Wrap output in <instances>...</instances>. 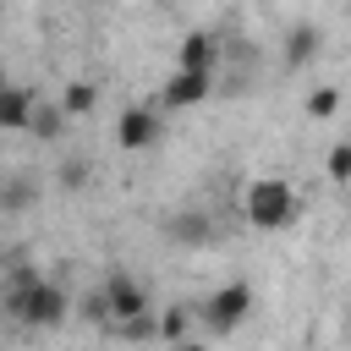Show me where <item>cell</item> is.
Returning <instances> with one entry per match:
<instances>
[{
	"mask_svg": "<svg viewBox=\"0 0 351 351\" xmlns=\"http://www.w3.org/2000/svg\"><path fill=\"white\" fill-rule=\"evenodd\" d=\"M0 313H5L11 324H27V329H60V324L71 318V296H66L55 280H44L38 269L11 263V274H5V285H0Z\"/></svg>",
	"mask_w": 351,
	"mask_h": 351,
	"instance_id": "1",
	"label": "cell"
},
{
	"mask_svg": "<svg viewBox=\"0 0 351 351\" xmlns=\"http://www.w3.org/2000/svg\"><path fill=\"white\" fill-rule=\"evenodd\" d=\"M241 208H247V225L252 230H285L291 219H296V186L291 181H280V176H258L252 186H247V197H241Z\"/></svg>",
	"mask_w": 351,
	"mask_h": 351,
	"instance_id": "2",
	"label": "cell"
},
{
	"mask_svg": "<svg viewBox=\"0 0 351 351\" xmlns=\"http://www.w3.org/2000/svg\"><path fill=\"white\" fill-rule=\"evenodd\" d=\"M247 313H252V285H247V280H230V285H219V291H214L192 318H203L214 335H230Z\"/></svg>",
	"mask_w": 351,
	"mask_h": 351,
	"instance_id": "3",
	"label": "cell"
},
{
	"mask_svg": "<svg viewBox=\"0 0 351 351\" xmlns=\"http://www.w3.org/2000/svg\"><path fill=\"white\" fill-rule=\"evenodd\" d=\"M159 132H165V121H159V110H148V104H126V110H121V121H115V143H121L126 154L154 148V143H159Z\"/></svg>",
	"mask_w": 351,
	"mask_h": 351,
	"instance_id": "4",
	"label": "cell"
},
{
	"mask_svg": "<svg viewBox=\"0 0 351 351\" xmlns=\"http://www.w3.org/2000/svg\"><path fill=\"white\" fill-rule=\"evenodd\" d=\"M99 291H104L110 324H126V318L148 313V285H143V280H132V274H110V280H104Z\"/></svg>",
	"mask_w": 351,
	"mask_h": 351,
	"instance_id": "5",
	"label": "cell"
},
{
	"mask_svg": "<svg viewBox=\"0 0 351 351\" xmlns=\"http://www.w3.org/2000/svg\"><path fill=\"white\" fill-rule=\"evenodd\" d=\"M214 93V71H170V82H165V110H192V104H203Z\"/></svg>",
	"mask_w": 351,
	"mask_h": 351,
	"instance_id": "6",
	"label": "cell"
},
{
	"mask_svg": "<svg viewBox=\"0 0 351 351\" xmlns=\"http://www.w3.org/2000/svg\"><path fill=\"white\" fill-rule=\"evenodd\" d=\"M318 49H324V27H318V22H296V27L285 33L280 60H285V71H302L307 60H318Z\"/></svg>",
	"mask_w": 351,
	"mask_h": 351,
	"instance_id": "7",
	"label": "cell"
},
{
	"mask_svg": "<svg viewBox=\"0 0 351 351\" xmlns=\"http://www.w3.org/2000/svg\"><path fill=\"white\" fill-rule=\"evenodd\" d=\"M165 241H176V247H208L214 241V219L197 214V208H181V214L165 219Z\"/></svg>",
	"mask_w": 351,
	"mask_h": 351,
	"instance_id": "8",
	"label": "cell"
},
{
	"mask_svg": "<svg viewBox=\"0 0 351 351\" xmlns=\"http://www.w3.org/2000/svg\"><path fill=\"white\" fill-rule=\"evenodd\" d=\"M38 176L33 170H16V176H0V214H27L38 203Z\"/></svg>",
	"mask_w": 351,
	"mask_h": 351,
	"instance_id": "9",
	"label": "cell"
},
{
	"mask_svg": "<svg viewBox=\"0 0 351 351\" xmlns=\"http://www.w3.org/2000/svg\"><path fill=\"white\" fill-rule=\"evenodd\" d=\"M219 60V38L214 33H186L181 49H176V71H214Z\"/></svg>",
	"mask_w": 351,
	"mask_h": 351,
	"instance_id": "10",
	"label": "cell"
},
{
	"mask_svg": "<svg viewBox=\"0 0 351 351\" xmlns=\"http://www.w3.org/2000/svg\"><path fill=\"white\" fill-rule=\"evenodd\" d=\"M33 88H0V132H27V115H33Z\"/></svg>",
	"mask_w": 351,
	"mask_h": 351,
	"instance_id": "11",
	"label": "cell"
},
{
	"mask_svg": "<svg viewBox=\"0 0 351 351\" xmlns=\"http://www.w3.org/2000/svg\"><path fill=\"white\" fill-rule=\"evenodd\" d=\"M27 132L38 137V143H55V137H66V110L60 104H33V115H27Z\"/></svg>",
	"mask_w": 351,
	"mask_h": 351,
	"instance_id": "12",
	"label": "cell"
},
{
	"mask_svg": "<svg viewBox=\"0 0 351 351\" xmlns=\"http://www.w3.org/2000/svg\"><path fill=\"white\" fill-rule=\"evenodd\" d=\"M55 104L66 110V121H71V115H93V104H99V88H93L88 77H71V82H66V93H60Z\"/></svg>",
	"mask_w": 351,
	"mask_h": 351,
	"instance_id": "13",
	"label": "cell"
},
{
	"mask_svg": "<svg viewBox=\"0 0 351 351\" xmlns=\"http://www.w3.org/2000/svg\"><path fill=\"white\" fill-rule=\"evenodd\" d=\"M186 329H192V307H165V313L154 318V335H159L165 346H176V340H186Z\"/></svg>",
	"mask_w": 351,
	"mask_h": 351,
	"instance_id": "14",
	"label": "cell"
},
{
	"mask_svg": "<svg viewBox=\"0 0 351 351\" xmlns=\"http://www.w3.org/2000/svg\"><path fill=\"white\" fill-rule=\"evenodd\" d=\"M93 181V165L82 159V154H71V159H60V170H55V186H66V192H82Z\"/></svg>",
	"mask_w": 351,
	"mask_h": 351,
	"instance_id": "15",
	"label": "cell"
},
{
	"mask_svg": "<svg viewBox=\"0 0 351 351\" xmlns=\"http://www.w3.org/2000/svg\"><path fill=\"white\" fill-rule=\"evenodd\" d=\"M335 110H340V88H313V93H307V115H313V121H329Z\"/></svg>",
	"mask_w": 351,
	"mask_h": 351,
	"instance_id": "16",
	"label": "cell"
},
{
	"mask_svg": "<svg viewBox=\"0 0 351 351\" xmlns=\"http://www.w3.org/2000/svg\"><path fill=\"white\" fill-rule=\"evenodd\" d=\"M324 170H329V181H335V186H346V181H351V143H335Z\"/></svg>",
	"mask_w": 351,
	"mask_h": 351,
	"instance_id": "17",
	"label": "cell"
},
{
	"mask_svg": "<svg viewBox=\"0 0 351 351\" xmlns=\"http://www.w3.org/2000/svg\"><path fill=\"white\" fill-rule=\"evenodd\" d=\"M126 340H154V313H137V318H126V324H115Z\"/></svg>",
	"mask_w": 351,
	"mask_h": 351,
	"instance_id": "18",
	"label": "cell"
},
{
	"mask_svg": "<svg viewBox=\"0 0 351 351\" xmlns=\"http://www.w3.org/2000/svg\"><path fill=\"white\" fill-rule=\"evenodd\" d=\"M82 313H88L93 324H110V307H104V291H88V302H82Z\"/></svg>",
	"mask_w": 351,
	"mask_h": 351,
	"instance_id": "19",
	"label": "cell"
},
{
	"mask_svg": "<svg viewBox=\"0 0 351 351\" xmlns=\"http://www.w3.org/2000/svg\"><path fill=\"white\" fill-rule=\"evenodd\" d=\"M170 351H208V346H203V340H176Z\"/></svg>",
	"mask_w": 351,
	"mask_h": 351,
	"instance_id": "20",
	"label": "cell"
},
{
	"mask_svg": "<svg viewBox=\"0 0 351 351\" xmlns=\"http://www.w3.org/2000/svg\"><path fill=\"white\" fill-rule=\"evenodd\" d=\"M0 88H5V66H0Z\"/></svg>",
	"mask_w": 351,
	"mask_h": 351,
	"instance_id": "21",
	"label": "cell"
}]
</instances>
